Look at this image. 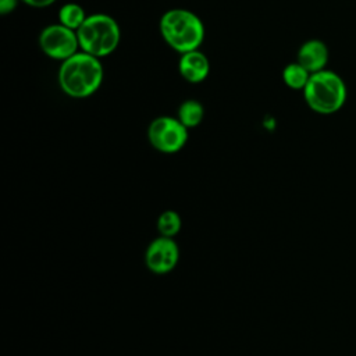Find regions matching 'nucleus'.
I'll list each match as a JSON object with an SVG mask.
<instances>
[{
    "mask_svg": "<svg viewBox=\"0 0 356 356\" xmlns=\"http://www.w3.org/2000/svg\"><path fill=\"white\" fill-rule=\"evenodd\" d=\"M104 78L100 58L79 50L64 60L58 68L60 89L70 97L85 99L96 93Z\"/></svg>",
    "mask_w": 356,
    "mask_h": 356,
    "instance_id": "nucleus-1",
    "label": "nucleus"
},
{
    "mask_svg": "<svg viewBox=\"0 0 356 356\" xmlns=\"http://www.w3.org/2000/svg\"><path fill=\"white\" fill-rule=\"evenodd\" d=\"M164 42L179 54L200 47L204 40V25L192 11L185 8L167 10L159 22Z\"/></svg>",
    "mask_w": 356,
    "mask_h": 356,
    "instance_id": "nucleus-2",
    "label": "nucleus"
},
{
    "mask_svg": "<svg viewBox=\"0 0 356 356\" xmlns=\"http://www.w3.org/2000/svg\"><path fill=\"white\" fill-rule=\"evenodd\" d=\"M302 92L307 107L321 115L338 113L348 97L346 83L342 76L327 68L312 74Z\"/></svg>",
    "mask_w": 356,
    "mask_h": 356,
    "instance_id": "nucleus-3",
    "label": "nucleus"
},
{
    "mask_svg": "<svg viewBox=\"0 0 356 356\" xmlns=\"http://www.w3.org/2000/svg\"><path fill=\"white\" fill-rule=\"evenodd\" d=\"M79 49L97 58L110 56L120 44L121 31L117 21L104 13L86 17L76 31Z\"/></svg>",
    "mask_w": 356,
    "mask_h": 356,
    "instance_id": "nucleus-4",
    "label": "nucleus"
},
{
    "mask_svg": "<svg viewBox=\"0 0 356 356\" xmlns=\"http://www.w3.org/2000/svg\"><path fill=\"white\" fill-rule=\"evenodd\" d=\"M147 138L156 150L161 153H175L185 146L188 128L177 117L161 115L150 122Z\"/></svg>",
    "mask_w": 356,
    "mask_h": 356,
    "instance_id": "nucleus-5",
    "label": "nucleus"
},
{
    "mask_svg": "<svg viewBox=\"0 0 356 356\" xmlns=\"http://www.w3.org/2000/svg\"><path fill=\"white\" fill-rule=\"evenodd\" d=\"M39 47L49 58L61 63L81 50L76 31L70 29L60 22L47 25L42 29L39 35Z\"/></svg>",
    "mask_w": 356,
    "mask_h": 356,
    "instance_id": "nucleus-6",
    "label": "nucleus"
},
{
    "mask_svg": "<svg viewBox=\"0 0 356 356\" xmlns=\"http://www.w3.org/2000/svg\"><path fill=\"white\" fill-rule=\"evenodd\" d=\"M178 257L179 249L177 243L168 236H160L147 246L145 261L153 273L164 274L175 267Z\"/></svg>",
    "mask_w": 356,
    "mask_h": 356,
    "instance_id": "nucleus-7",
    "label": "nucleus"
},
{
    "mask_svg": "<svg viewBox=\"0 0 356 356\" xmlns=\"http://www.w3.org/2000/svg\"><path fill=\"white\" fill-rule=\"evenodd\" d=\"M330 51L327 44L320 39H309L303 42L298 50L296 61L310 74L327 68Z\"/></svg>",
    "mask_w": 356,
    "mask_h": 356,
    "instance_id": "nucleus-8",
    "label": "nucleus"
},
{
    "mask_svg": "<svg viewBox=\"0 0 356 356\" xmlns=\"http://www.w3.org/2000/svg\"><path fill=\"white\" fill-rule=\"evenodd\" d=\"M178 71L186 82L200 83L210 72V61L199 49L186 51L178 60Z\"/></svg>",
    "mask_w": 356,
    "mask_h": 356,
    "instance_id": "nucleus-9",
    "label": "nucleus"
},
{
    "mask_svg": "<svg viewBox=\"0 0 356 356\" xmlns=\"http://www.w3.org/2000/svg\"><path fill=\"white\" fill-rule=\"evenodd\" d=\"M204 117L203 104L195 99L184 100L177 111V118L189 129L197 127Z\"/></svg>",
    "mask_w": 356,
    "mask_h": 356,
    "instance_id": "nucleus-10",
    "label": "nucleus"
},
{
    "mask_svg": "<svg viewBox=\"0 0 356 356\" xmlns=\"http://www.w3.org/2000/svg\"><path fill=\"white\" fill-rule=\"evenodd\" d=\"M310 75L312 74L303 65H300L298 61L286 64L282 70L284 83L289 89H293V90H303Z\"/></svg>",
    "mask_w": 356,
    "mask_h": 356,
    "instance_id": "nucleus-11",
    "label": "nucleus"
},
{
    "mask_svg": "<svg viewBox=\"0 0 356 356\" xmlns=\"http://www.w3.org/2000/svg\"><path fill=\"white\" fill-rule=\"evenodd\" d=\"M86 13L78 3H65L58 10V22L64 26L78 31L86 19Z\"/></svg>",
    "mask_w": 356,
    "mask_h": 356,
    "instance_id": "nucleus-12",
    "label": "nucleus"
},
{
    "mask_svg": "<svg viewBox=\"0 0 356 356\" xmlns=\"http://www.w3.org/2000/svg\"><path fill=\"white\" fill-rule=\"evenodd\" d=\"M157 227L163 236L172 238L181 229V217L175 211L167 210L160 214L157 220Z\"/></svg>",
    "mask_w": 356,
    "mask_h": 356,
    "instance_id": "nucleus-13",
    "label": "nucleus"
},
{
    "mask_svg": "<svg viewBox=\"0 0 356 356\" xmlns=\"http://www.w3.org/2000/svg\"><path fill=\"white\" fill-rule=\"evenodd\" d=\"M18 6V0H0V14L7 15L13 13Z\"/></svg>",
    "mask_w": 356,
    "mask_h": 356,
    "instance_id": "nucleus-14",
    "label": "nucleus"
},
{
    "mask_svg": "<svg viewBox=\"0 0 356 356\" xmlns=\"http://www.w3.org/2000/svg\"><path fill=\"white\" fill-rule=\"evenodd\" d=\"M22 3H25L29 7L33 8H44L51 6L53 3H56V0H22Z\"/></svg>",
    "mask_w": 356,
    "mask_h": 356,
    "instance_id": "nucleus-15",
    "label": "nucleus"
}]
</instances>
